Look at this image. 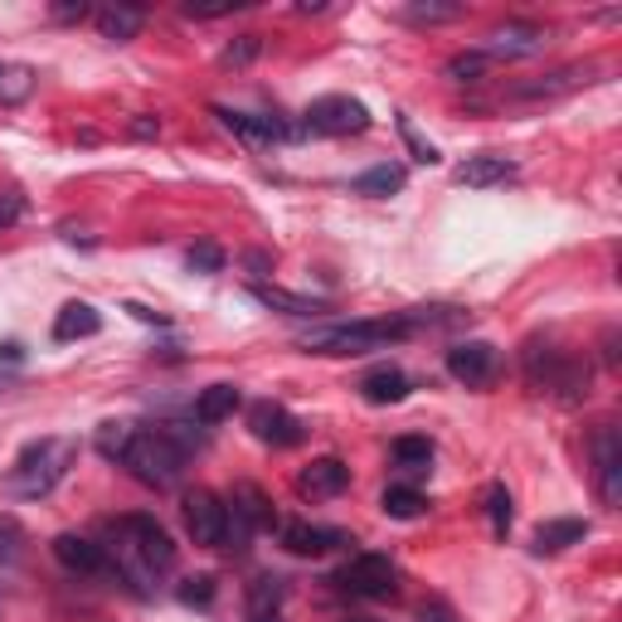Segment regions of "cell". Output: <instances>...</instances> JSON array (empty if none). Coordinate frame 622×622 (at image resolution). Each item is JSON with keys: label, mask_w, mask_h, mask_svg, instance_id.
Segmentation results:
<instances>
[{"label": "cell", "mask_w": 622, "mask_h": 622, "mask_svg": "<svg viewBox=\"0 0 622 622\" xmlns=\"http://www.w3.org/2000/svg\"><path fill=\"white\" fill-rule=\"evenodd\" d=\"M409 25H448V20H462V5H443V0H413V5L399 10Z\"/></svg>", "instance_id": "cell-30"}, {"label": "cell", "mask_w": 622, "mask_h": 622, "mask_svg": "<svg viewBox=\"0 0 622 622\" xmlns=\"http://www.w3.org/2000/svg\"><path fill=\"white\" fill-rule=\"evenodd\" d=\"M413 389V380L403 375L399 365H375L365 380H360V394H365V403H403Z\"/></svg>", "instance_id": "cell-20"}, {"label": "cell", "mask_w": 622, "mask_h": 622, "mask_svg": "<svg viewBox=\"0 0 622 622\" xmlns=\"http://www.w3.org/2000/svg\"><path fill=\"white\" fill-rule=\"evenodd\" d=\"M49 15H54L59 25H78V20H88V5H83V0H59Z\"/></svg>", "instance_id": "cell-40"}, {"label": "cell", "mask_w": 622, "mask_h": 622, "mask_svg": "<svg viewBox=\"0 0 622 622\" xmlns=\"http://www.w3.org/2000/svg\"><path fill=\"white\" fill-rule=\"evenodd\" d=\"M515 175V161L506 156H467L458 165V185H472V190H486V185H501Z\"/></svg>", "instance_id": "cell-22"}, {"label": "cell", "mask_w": 622, "mask_h": 622, "mask_svg": "<svg viewBox=\"0 0 622 622\" xmlns=\"http://www.w3.org/2000/svg\"><path fill=\"white\" fill-rule=\"evenodd\" d=\"M35 92V69L29 64H0V108H20Z\"/></svg>", "instance_id": "cell-28"}, {"label": "cell", "mask_w": 622, "mask_h": 622, "mask_svg": "<svg viewBox=\"0 0 622 622\" xmlns=\"http://www.w3.org/2000/svg\"><path fill=\"white\" fill-rule=\"evenodd\" d=\"M588 535V521H579V515H559V521H545L540 531H535V555H559V549L569 545H584Z\"/></svg>", "instance_id": "cell-23"}, {"label": "cell", "mask_w": 622, "mask_h": 622, "mask_svg": "<svg viewBox=\"0 0 622 622\" xmlns=\"http://www.w3.org/2000/svg\"><path fill=\"white\" fill-rule=\"evenodd\" d=\"M419 622H458V613H452L443 598H428V604L419 608Z\"/></svg>", "instance_id": "cell-41"}, {"label": "cell", "mask_w": 622, "mask_h": 622, "mask_svg": "<svg viewBox=\"0 0 622 622\" xmlns=\"http://www.w3.org/2000/svg\"><path fill=\"white\" fill-rule=\"evenodd\" d=\"M25 220V195L20 190H0V234L10 229V224Z\"/></svg>", "instance_id": "cell-39"}, {"label": "cell", "mask_w": 622, "mask_h": 622, "mask_svg": "<svg viewBox=\"0 0 622 622\" xmlns=\"http://www.w3.org/2000/svg\"><path fill=\"white\" fill-rule=\"evenodd\" d=\"M594 78H598V64H569V69H559V74H545L535 83H515L511 98H564V92L584 88V83H594Z\"/></svg>", "instance_id": "cell-16"}, {"label": "cell", "mask_w": 622, "mask_h": 622, "mask_svg": "<svg viewBox=\"0 0 622 622\" xmlns=\"http://www.w3.org/2000/svg\"><path fill=\"white\" fill-rule=\"evenodd\" d=\"M0 360H5V365H20V360H25V346H20V340H5V346H0Z\"/></svg>", "instance_id": "cell-43"}, {"label": "cell", "mask_w": 622, "mask_h": 622, "mask_svg": "<svg viewBox=\"0 0 622 622\" xmlns=\"http://www.w3.org/2000/svg\"><path fill=\"white\" fill-rule=\"evenodd\" d=\"M394 127H399L403 147H409V151H413V161H419V165H438V161H443V151H438V147H433V141H428V137H423V132H419V127H413V117H409V112H399V122H394Z\"/></svg>", "instance_id": "cell-32"}, {"label": "cell", "mask_w": 622, "mask_h": 622, "mask_svg": "<svg viewBox=\"0 0 622 622\" xmlns=\"http://www.w3.org/2000/svg\"><path fill=\"white\" fill-rule=\"evenodd\" d=\"M258 54H263V39H258V35H238L234 45L220 54V64H224V69H248Z\"/></svg>", "instance_id": "cell-35"}, {"label": "cell", "mask_w": 622, "mask_h": 622, "mask_svg": "<svg viewBox=\"0 0 622 622\" xmlns=\"http://www.w3.org/2000/svg\"><path fill=\"white\" fill-rule=\"evenodd\" d=\"M370 127V108L346 92H326L302 112V132L311 137H360Z\"/></svg>", "instance_id": "cell-6"}, {"label": "cell", "mask_w": 622, "mask_h": 622, "mask_svg": "<svg viewBox=\"0 0 622 622\" xmlns=\"http://www.w3.org/2000/svg\"><path fill=\"white\" fill-rule=\"evenodd\" d=\"M127 132H132L137 141H156V137H161V122L141 112V117H132V122H127Z\"/></svg>", "instance_id": "cell-42"}, {"label": "cell", "mask_w": 622, "mask_h": 622, "mask_svg": "<svg viewBox=\"0 0 622 622\" xmlns=\"http://www.w3.org/2000/svg\"><path fill=\"white\" fill-rule=\"evenodd\" d=\"M185 268H190V273H224V248L220 244H195L190 253H185Z\"/></svg>", "instance_id": "cell-36"}, {"label": "cell", "mask_w": 622, "mask_h": 622, "mask_svg": "<svg viewBox=\"0 0 622 622\" xmlns=\"http://www.w3.org/2000/svg\"><path fill=\"white\" fill-rule=\"evenodd\" d=\"M238 399H244V394H238V385H210V389H200V399H195V423L214 428V423L234 419Z\"/></svg>", "instance_id": "cell-25"}, {"label": "cell", "mask_w": 622, "mask_h": 622, "mask_svg": "<svg viewBox=\"0 0 622 622\" xmlns=\"http://www.w3.org/2000/svg\"><path fill=\"white\" fill-rule=\"evenodd\" d=\"M185 458H190V452L175 443L171 428H137L132 448L122 452V467H127V472L137 476L141 486H156V492H165V486L181 482Z\"/></svg>", "instance_id": "cell-4"}, {"label": "cell", "mask_w": 622, "mask_h": 622, "mask_svg": "<svg viewBox=\"0 0 622 622\" xmlns=\"http://www.w3.org/2000/svg\"><path fill=\"white\" fill-rule=\"evenodd\" d=\"M549 45V29L545 25H531V20H506L486 35V59H531Z\"/></svg>", "instance_id": "cell-11"}, {"label": "cell", "mask_w": 622, "mask_h": 622, "mask_svg": "<svg viewBox=\"0 0 622 622\" xmlns=\"http://www.w3.org/2000/svg\"><path fill=\"white\" fill-rule=\"evenodd\" d=\"M92 20H98V35H102V39H112V45H127V39L141 35V25H147V10H141V5H127V0H117V5L92 10Z\"/></svg>", "instance_id": "cell-19"}, {"label": "cell", "mask_w": 622, "mask_h": 622, "mask_svg": "<svg viewBox=\"0 0 622 622\" xmlns=\"http://www.w3.org/2000/svg\"><path fill=\"white\" fill-rule=\"evenodd\" d=\"M10 389V375H5V370H0V394H5Z\"/></svg>", "instance_id": "cell-45"}, {"label": "cell", "mask_w": 622, "mask_h": 622, "mask_svg": "<svg viewBox=\"0 0 622 622\" xmlns=\"http://www.w3.org/2000/svg\"><path fill=\"white\" fill-rule=\"evenodd\" d=\"M350 486V467L340 458H316L311 467H302V476H297V492L302 496H316V501H326V496H340Z\"/></svg>", "instance_id": "cell-18"}, {"label": "cell", "mask_w": 622, "mask_h": 622, "mask_svg": "<svg viewBox=\"0 0 622 622\" xmlns=\"http://www.w3.org/2000/svg\"><path fill=\"white\" fill-rule=\"evenodd\" d=\"M394 467H403V472H428L433 467V443L419 438V433H403V438H394Z\"/></svg>", "instance_id": "cell-29"}, {"label": "cell", "mask_w": 622, "mask_h": 622, "mask_svg": "<svg viewBox=\"0 0 622 622\" xmlns=\"http://www.w3.org/2000/svg\"><path fill=\"white\" fill-rule=\"evenodd\" d=\"M287 584L277 574H258L244 594V622H283Z\"/></svg>", "instance_id": "cell-15"}, {"label": "cell", "mask_w": 622, "mask_h": 622, "mask_svg": "<svg viewBox=\"0 0 622 622\" xmlns=\"http://www.w3.org/2000/svg\"><path fill=\"white\" fill-rule=\"evenodd\" d=\"M185 531H190L195 545L224 549V535H229V506H224L214 492H190L185 496Z\"/></svg>", "instance_id": "cell-8"}, {"label": "cell", "mask_w": 622, "mask_h": 622, "mask_svg": "<svg viewBox=\"0 0 622 622\" xmlns=\"http://www.w3.org/2000/svg\"><path fill=\"white\" fill-rule=\"evenodd\" d=\"M248 293H253L268 311H283V316H321V311H326V302H316V297H302V293H287V287L253 283Z\"/></svg>", "instance_id": "cell-24"}, {"label": "cell", "mask_w": 622, "mask_h": 622, "mask_svg": "<svg viewBox=\"0 0 622 622\" xmlns=\"http://www.w3.org/2000/svg\"><path fill=\"white\" fill-rule=\"evenodd\" d=\"M102 331V311L88 302H64L54 316V340H88Z\"/></svg>", "instance_id": "cell-21"}, {"label": "cell", "mask_w": 622, "mask_h": 622, "mask_svg": "<svg viewBox=\"0 0 622 622\" xmlns=\"http://www.w3.org/2000/svg\"><path fill=\"white\" fill-rule=\"evenodd\" d=\"M604 360H608V365H618V331H608V336H604Z\"/></svg>", "instance_id": "cell-44"}, {"label": "cell", "mask_w": 622, "mask_h": 622, "mask_svg": "<svg viewBox=\"0 0 622 622\" xmlns=\"http://www.w3.org/2000/svg\"><path fill=\"white\" fill-rule=\"evenodd\" d=\"M413 321L403 316H380V321H336V326H316L307 331L297 346L307 356H370V350H385L394 340H409Z\"/></svg>", "instance_id": "cell-3"}, {"label": "cell", "mask_w": 622, "mask_h": 622, "mask_svg": "<svg viewBox=\"0 0 622 622\" xmlns=\"http://www.w3.org/2000/svg\"><path fill=\"white\" fill-rule=\"evenodd\" d=\"M20 549H25V531H20L15 515H0V564H15Z\"/></svg>", "instance_id": "cell-37"}, {"label": "cell", "mask_w": 622, "mask_h": 622, "mask_svg": "<svg viewBox=\"0 0 622 622\" xmlns=\"http://www.w3.org/2000/svg\"><path fill=\"white\" fill-rule=\"evenodd\" d=\"M486 515H492V535H496V540H506V535H511L515 511H511V492H506L501 482L486 486Z\"/></svg>", "instance_id": "cell-31"}, {"label": "cell", "mask_w": 622, "mask_h": 622, "mask_svg": "<svg viewBox=\"0 0 622 622\" xmlns=\"http://www.w3.org/2000/svg\"><path fill=\"white\" fill-rule=\"evenodd\" d=\"M248 428H253L258 443H273V448H297V443L307 438V423L297 419V413H287L283 403L263 399L248 409Z\"/></svg>", "instance_id": "cell-12"}, {"label": "cell", "mask_w": 622, "mask_h": 622, "mask_svg": "<svg viewBox=\"0 0 622 622\" xmlns=\"http://www.w3.org/2000/svg\"><path fill=\"white\" fill-rule=\"evenodd\" d=\"M448 375L458 380V385H492L496 370H501V350L492 346V340H458V346H448Z\"/></svg>", "instance_id": "cell-9"}, {"label": "cell", "mask_w": 622, "mask_h": 622, "mask_svg": "<svg viewBox=\"0 0 622 622\" xmlns=\"http://www.w3.org/2000/svg\"><path fill=\"white\" fill-rule=\"evenodd\" d=\"M112 535H117V569L141 594L175 569V540L151 515H122V521H112Z\"/></svg>", "instance_id": "cell-1"}, {"label": "cell", "mask_w": 622, "mask_h": 622, "mask_svg": "<svg viewBox=\"0 0 622 622\" xmlns=\"http://www.w3.org/2000/svg\"><path fill=\"white\" fill-rule=\"evenodd\" d=\"M486 69H492V59H486L482 49H472V54H452L443 74H448L452 83H482V78H486Z\"/></svg>", "instance_id": "cell-34"}, {"label": "cell", "mask_w": 622, "mask_h": 622, "mask_svg": "<svg viewBox=\"0 0 622 622\" xmlns=\"http://www.w3.org/2000/svg\"><path fill=\"white\" fill-rule=\"evenodd\" d=\"M277 511L253 482H238L229 496V535H224V549H248V535L253 531H273Z\"/></svg>", "instance_id": "cell-7"}, {"label": "cell", "mask_w": 622, "mask_h": 622, "mask_svg": "<svg viewBox=\"0 0 622 622\" xmlns=\"http://www.w3.org/2000/svg\"><path fill=\"white\" fill-rule=\"evenodd\" d=\"M54 559L69 569V574H102L108 569V549L102 545H92L88 535H74V531H64V535H54Z\"/></svg>", "instance_id": "cell-14"}, {"label": "cell", "mask_w": 622, "mask_h": 622, "mask_svg": "<svg viewBox=\"0 0 622 622\" xmlns=\"http://www.w3.org/2000/svg\"><path fill=\"white\" fill-rule=\"evenodd\" d=\"M214 117H220L224 132H234L238 141H248V147H273V141H293L302 137V127H287V122L277 117H258V112H234V108H214Z\"/></svg>", "instance_id": "cell-13"}, {"label": "cell", "mask_w": 622, "mask_h": 622, "mask_svg": "<svg viewBox=\"0 0 622 622\" xmlns=\"http://www.w3.org/2000/svg\"><path fill=\"white\" fill-rule=\"evenodd\" d=\"M181 604H190V608H210V604H214V574H195V579H185V584H181Z\"/></svg>", "instance_id": "cell-38"}, {"label": "cell", "mask_w": 622, "mask_h": 622, "mask_svg": "<svg viewBox=\"0 0 622 622\" xmlns=\"http://www.w3.org/2000/svg\"><path fill=\"white\" fill-rule=\"evenodd\" d=\"M588 452H594V476H598V496H604L608 506L622 501V433L613 423H604V428L588 438Z\"/></svg>", "instance_id": "cell-10"}, {"label": "cell", "mask_w": 622, "mask_h": 622, "mask_svg": "<svg viewBox=\"0 0 622 622\" xmlns=\"http://www.w3.org/2000/svg\"><path fill=\"white\" fill-rule=\"evenodd\" d=\"M336 545H350V535L346 531H326V525H307V521L283 525V549L287 555H297V559H316V555H326V549H336Z\"/></svg>", "instance_id": "cell-17"}, {"label": "cell", "mask_w": 622, "mask_h": 622, "mask_svg": "<svg viewBox=\"0 0 622 622\" xmlns=\"http://www.w3.org/2000/svg\"><path fill=\"white\" fill-rule=\"evenodd\" d=\"M360 622H370V618H360Z\"/></svg>", "instance_id": "cell-46"}, {"label": "cell", "mask_w": 622, "mask_h": 622, "mask_svg": "<svg viewBox=\"0 0 622 622\" xmlns=\"http://www.w3.org/2000/svg\"><path fill=\"white\" fill-rule=\"evenodd\" d=\"M350 190H356V195H370V200H389V195L403 190V165H394V161L370 165V171H360L356 181H350Z\"/></svg>", "instance_id": "cell-26"}, {"label": "cell", "mask_w": 622, "mask_h": 622, "mask_svg": "<svg viewBox=\"0 0 622 622\" xmlns=\"http://www.w3.org/2000/svg\"><path fill=\"white\" fill-rule=\"evenodd\" d=\"M132 438H137V423H102L98 428V452L108 462H122V452L132 448Z\"/></svg>", "instance_id": "cell-33"}, {"label": "cell", "mask_w": 622, "mask_h": 622, "mask_svg": "<svg viewBox=\"0 0 622 622\" xmlns=\"http://www.w3.org/2000/svg\"><path fill=\"white\" fill-rule=\"evenodd\" d=\"M74 458H78L74 438H39V443H29V448L15 458V467L0 476V492H5L10 501H39V496H49L59 482H64V472L74 467Z\"/></svg>", "instance_id": "cell-2"}, {"label": "cell", "mask_w": 622, "mask_h": 622, "mask_svg": "<svg viewBox=\"0 0 622 622\" xmlns=\"http://www.w3.org/2000/svg\"><path fill=\"white\" fill-rule=\"evenodd\" d=\"M331 584H336L340 594H350V598H375L380 604V598L399 594V569H394L389 555H356L331 574Z\"/></svg>", "instance_id": "cell-5"}, {"label": "cell", "mask_w": 622, "mask_h": 622, "mask_svg": "<svg viewBox=\"0 0 622 622\" xmlns=\"http://www.w3.org/2000/svg\"><path fill=\"white\" fill-rule=\"evenodd\" d=\"M380 511H385L389 521H419V515L428 511V496L413 492V486H385V496H380Z\"/></svg>", "instance_id": "cell-27"}]
</instances>
